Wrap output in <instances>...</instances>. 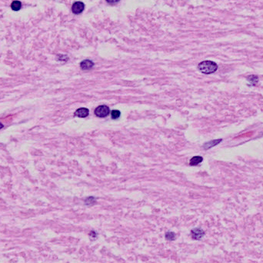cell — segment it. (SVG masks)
Returning a JSON list of instances; mask_svg holds the SVG:
<instances>
[{
  "instance_id": "14",
  "label": "cell",
  "mask_w": 263,
  "mask_h": 263,
  "mask_svg": "<svg viewBox=\"0 0 263 263\" xmlns=\"http://www.w3.org/2000/svg\"><path fill=\"white\" fill-rule=\"evenodd\" d=\"M58 60L65 61V62L68 60V58L67 55H58Z\"/></svg>"
},
{
  "instance_id": "9",
  "label": "cell",
  "mask_w": 263,
  "mask_h": 263,
  "mask_svg": "<svg viewBox=\"0 0 263 263\" xmlns=\"http://www.w3.org/2000/svg\"><path fill=\"white\" fill-rule=\"evenodd\" d=\"M22 7V3L19 1H13L11 4V8L14 11H19Z\"/></svg>"
},
{
  "instance_id": "13",
  "label": "cell",
  "mask_w": 263,
  "mask_h": 263,
  "mask_svg": "<svg viewBox=\"0 0 263 263\" xmlns=\"http://www.w3.org/2000/svg\"><path fill=\"white\" fill-rule=\"evenodd\" d=\"M248 79H249V82H252V83L253 84H255L256 82H258V77L255 76H250L248 78Z\"/></svg>"
},
{
  "instance_id": "17",
  "label": "cell",
  "mask_w": 263,
  "mask_h": 263,
  "mask_svg": "<svg viewBox=\"0 0 263 263\" xmlns=\"http://www.w3.org/2000/svg\"><path fill=\"white\" fill-rule=\"evenodd\" d=\"M3 127H4V125H3V124H2V123L0 122V129H2V128H3Z\"/></svg>"
},
{
  "instance_id": "1",
  "label": "cell",
  "mask_w": 263,
  "mask_h": 263,
  "mask_svg": "<svg viewBox=\"0 0 263 263\" xmlns=\"http://www.w3.org/2000/svg\"><path fill=\"white\" fill-rule=\"evenodd\" d=\"M199 70L205 74H212L218 69V65L213 61H203L198 66Z\"/></svg>"
},
{
  "instance_id": "16",
  "label": "cell",
  "mask_w": 263,
  "mask_h": 263,
  "mask_svg": "<svg viewBox=\"0 0 263 263\" xmlns=\"http://www.w3.org/2000/svg\"><path fill=\"white\" fill-rule=\"evenodd\" d=\"M90 236L92 237V239H96V233L95 232H90Z\"/></svg>"
},
{
  "instance_id": "15",
  "label": "cell",
  "mask_w": 263,
  "mask_h": 263,
  "mask_svg": "<svg viewBox=\"0 0 263 263\" xmlns=\"http://www.w3.org/2000/svg\"><path fill=\"white\" fill-rule=\"evenodd\" d=\"M120 0H106V2L110 5H114V4H116L118 2H119Z\"/></svg>"
},
{
  "instance_id": "4",
  "label": "cell",
  "mask_w": 263,
  "mask_h": 263,
  "mask_svg": "<svg viewBox=\"0 0 263 263\" xmlns=\"http://www.w3.org/2000/svg\"><path fill=\"white\" fill-rule=\"evenodd\" d=\"M94 66V63L89 59H86L80 63V67L82 70H89Z\"/></svg>"
},
{
  "instance_id": "3",
  "label": "cell",
  "mask_w": 263,
  "mask_h": 263,
  "mask_svg": "<svg viewBox=\"0 0 263 263\" xmlns=\"http://www.w3.org/2000/svg\"><path fill=\"white\" fill-rule=\"evenodd\" d=\"M85 9V5L82 2H76L72 6V11L74 14H81Z\"/></svg>"
},
{
  "instance_id": "8",
  "label": "cell",
  "mask_w": 263,
  "mask_h": 263,
  "mask_svg": "<svg viewBox=\"0 0 263 263\" xmlns=\"http://www.w3.org/2000/svg\"><path fill=\"white\" fill-rule=\"evenodd\" d=\"M202 157H201V156H194L192 158L190 159V162H189V164L191 165V166H197V165H199V163L202 162Z\"/></svg>"
},
{
  "instance_id": "7",
  "label": "cell",
  "mask_w": 263,
  "mask_h": 263,
  "mask_svg": "<svg viewBox=\"0 0 263 263\" xmlns=\"http://www.w3.org/2000/svg\"><path fill=\"white\" fill-rule=\"evenodd\" d=\"M221 142H222V139H215V140L211 141V142H207V143H205V144L203 146V148H204L205 149H209V148H212V147H213V146L218 145V143Z\"/></svg>"
},
{
  "instance_id": "10",
  "label": "cell",
  "mask_w": 263,
  "mask_h": 263,
  "mask_svg": "<svg viewBox=\"0 0 263 263\" xmlns=\"http://www.w3.org/2000/svg\"><path fill=\"white\" fill-rule=\"evenodd\" d=\"M95 202H96V199L92 196L89 197V198H87V199H86V201H85V203H86V205H93Z\"/></svg>"
},
{
  "instance_id": "5",
  "label": "cell",
  "mask_w": 263,
  "mask_h": 263,
  "mask_svg": "<svg viewBox=\"0 0 263 263\" xmlns=\"http://www.w3.org/2000/svg\"><path fill=\"white\" fill-rule=\"evenodd\" d=\"M204 236V231L201 228H195L192 231V237L194 239H200Z\"/></svg>"
},
{
  "instance_id": "11",
  "label": "cell",
  "mask_w": 263,
  "mask_h": 263,
  "mask_svg": "<svg viewBox=\"0 0 263 263\" xmlns=\"http://www.w3.org/2000/svg\"><path fill=\"white\" fill-rule=\"evenodd\" d=\"M120 115H121V113L119 110H113L111 113V115H112V119H119V117H120Z\"/></svg>"
},
{
  "instance_id": "6",
  "label": "cell",
  "mask_w": 263,
  "mask_h": 263,
  "mask_svg": "<svg viewBox=\"0 0 263 263\" xmlns=\"http://www.w3.org/2000/svg\"><path fill=\"white\" fill-rule=\"evenodd\" d=\"M89 110L86 108H80V109H77L75 112V115L76 116L80 117V118H85V117H87L89 115Z\"/></svg>"
},
{
  "instance_id": "12",
  "label": "cell",
  "mask_w": 263,
  "mask_h": 263,
  "mask_svg": "<svg viewBox=\"0 0 263 263\" xmlns=\"http://www.w3.org/2000/svg\"><path fill=\"white\" fill-rule=\"evenodd\" d=\"M175 235L174 232H167V233L166 234V239L167 240L172 241V240L175 239Z\"/></svg>"
},
{
  "instance_id": "2",
  "label": "cell",
  "mask_w": 263,
  "mask_h": 263,
  "mask_svg": "<svg viewBox=\"0 0 263 263\" xmlns=\"http://www.w3.org/2000/svg\"><path fill=\"white\" fill-rule=\"evenodd\" d=\"M110 112L109 108L106 105H99L95 109V114L97 117L99 118H105L108 116Z\"/></svg>"
}]
</instances>
